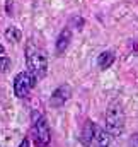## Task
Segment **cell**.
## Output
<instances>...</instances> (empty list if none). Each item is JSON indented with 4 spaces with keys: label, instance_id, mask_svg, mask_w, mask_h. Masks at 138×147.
I'll list each match as a JSON object with an SVG mask.
<instances>
[{
    "label": "cell",
    "instance_id": "cell-1",
    "mask_svg": "<svg viewBox=\"0 0 138 147\" xmlns=\"http://www.w3.org/2000/svg\"><path fill=\"white\" fill-rule=\"evenodd\" d=\"M26 67L36 79H43L48 72V58L33 41L26 45Z\"/></svg>",
    "mask_w": 138,
    "mask_h": 147
},
{
    "label": "cell",
    "instance_id": "cell-2",
    "mask_svg": "<svg viewBox=\"0 0 138 147\" xmlns=\"http://www.w3.org/2000/svg\"><path fill=\"white\" fill-rule=\"evenodd\" d=\"M106 130L111 137L123 135L125 130V108L119 99H114L109 103L106 111Z\"/></svg>",
    "mask_w": 138,
    "mask_h": 147
},
{
    "label": "cell",
    "instance_id": "cell-3",
    "mask_svg": "<svg viewBox=\"0 0 138 147\" xmlns=\"http://www.w3.org/2000/svg\"><path fill=\"white\" fill-rule=\"evenodd\" d=\"M31 134H33V140L36 147H48L51 142V132H50V125L46 121V118L34 111L33 113V127H31Z\"/></svg>",
    "mask_w": 138,
    "mask_h": 147
},
{
    "label": "cell",
    "instance_id": "cell-4",
    "mask_svg": "<svg viewBox=\"0 0 138 147\" xmlns=\"http://www.w3.org/2000/svg\"><path fill=\"white\" fill-rule=\"evenodd\" d=\"M36 82H38V79L29 70L17 74L14 79V94L17 98H26L29 94V91L36 86Z\"/></svg>",
    "mask_w": 138,
    "mask_h": 147
},
{
    "label": "cell",
    "instance_id": "cell-5",
    "mask_svg": "<svg viewBox=\"0 0 138 147\" xmlns=\"http://www.w3.org/2000/svg\"><path fill=\"white\" fill-rule=\"evenodd\" d=\"M70 94H72V89H70L68 84H63L60 87H56L50 98V106L51 108H62L67 101L70 99Z\"/></svg>",
    "mask_w": 138,
    "mask_h": 147
},
{
    "label": "cell",
    "instance_id": "cell-6",
    "mask_svg": "<svg viewBox=\"0 0 138 147\" xmlns=\"http://www.w3.org/2000/svg\"><path fill=\"white\" fill-rule=\"evenodd\" d=\"M94 127H96V123L92 121V120H85V123H84V127H82V130H80V144L84 147H90L92 144V140H94Z\"/></svg>",
    "mask_w": 138,
    "mask_h": 147
},
{
    "label": "cell",
    "instance_id": "cell-7",
    "mask_svg": "<svg viewBox=\"0 0 138 147\" xmlns=\"http://www.w3.org/2000/svg\"><path fill=\"white\" fill-rule=\"evenodd\" d=\"M70 43H72V29L67 26L63 28V31L60 33V36L56 39V55H63L68 50Z\"/></svg>",
    "mask_w": 138,
    "mask_h": 147
},
{
    "label": "cell",
    "instance_id": "cell-8",
    "mask_svg": "<svg viewBox=\"0 0 138 147\" xmlns=\"http://www.w3.org/2000/svg\"><path fill=\"white\" fill-rule=\"evenodd\" d=\"M109 139H111V135L107 134V130H104L97 125L94 127V142L97 144V147L109 146Z\"/></svg>",
    "mask_w": 138,
    "mask_h": 147
},
{
    "label": "cell",
    "instance_id": "cell-9",
    "mask_svg": "<svg viewBox=\"0 0 138 147\" xmlns=\"http://www.w3.org/2000/svg\"><path fill=\"white\" fill-rule=\"evenodd\" d=\"M114 51H111V50H107V51H104L99 55V60H97V63H99V67H101V70H107L113 63H114Z\"/></svg>",
    "mask_w": 138,
    "mask_h": 147
},
{
    "label": "cell",
    "instance_id": "cell-10",
    "mask_svg": "<svg viewBox=\"0 0 138 147\" xmlns=\"http://www.w3.org/2000/svg\"><path fill=\"white\" fill-rule=\"evenodd\" d=\"M5 36L9 41H12V43H17V41H21V38H22V33L15 28V26H9L7 29H5Z\"/></svg>",
    "mask_w": 138,
    "mask_h": 147
},
{
    "label": "cell",
    "instance_id": "cell-11",
    "mask_svg": "<svg viewBox=\"0 0 138 147\" xmlns=\"http://www.w3.org/2000/svg\"><path fill=\"white\" fill-rule=\"evenodd\" d=\"M10 69V58L0 55V72H7Z\"/></svg>",
    "mask_w": 138,
    "mask_h": 147
},
{
    "label": "cell",
    "instance_id": "cell-12",
    "mask_svg": "<svg viewBox=\"0 0 138 147\" xmlns=\"http://www.w3.org/2000/svg\"><path fill=\"white\" fill-rule=\"evenodd\" d=\"M130 144H131V147H138V134H133V135H131Z\"/></svg>",
    "mask_w": 138,
    "mask_h": 147
},
{
    "label": "cell",
    "instance_id": "cell-13",
    "mask_svg": "<svg viewBox=\"0 0 138 147\" xmlns=\"http://www.w3.org/2000/svg\"><path fill=\"white\" fill-rule=\"evenodd\" d=\"M19 147H31V144H29V139L26 137V139H22V142H21V146Z\"/></svg>",
    "mask_w": 138,
    "mask_h": 147
},
{
    "label": "cell",
    "instance_id": "cell-14",
    "mask_svg": "<svg viewBox=\"0 0 138 147\" xmlns=\"http://www.w3.org/2000/svg\"><path fill=\"white\" fill-rule=\"evenodd\" d=\"M133 48H135V51H137L135 55H138V43H135V45H133Z\"/></svg>",
    "mask_w": 138,
    "mask_h": 147
},
{
    "label": "cell",
    "instance_id": "cell-15",
    "mask_svg": "<svg viewBox=\"0 0 138 147\" xmlns=\"http://www.w3.org/2000/svg\"><path fill=\"white\" fill-rule=\"evenodd\" d=\"M2 53H5V50H3V46L0 45V55H2Z\"/></svg>",
    "mask_w": 138,
    "mask_h": 147
},
{
    "label": "cell",
    "instance_id": "cell-16",
    "mask_svg": "<svg viewBox=\"0 0 138 147\" xmlns=\"http://www.w3.org/2000/svg\"><path fill=\"white\" fill-rule=\"evenodd\" d=\"M104 147H109V146H104Z\"/></svg>",
    "mask_w": 138,
    "mask_h": 147
}]
</instances>
